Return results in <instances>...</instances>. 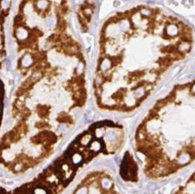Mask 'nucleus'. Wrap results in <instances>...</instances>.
I'll return each instance as SVG.
<instances>
[{
	"label": "nucleus",
	"instance_id": "f257e3e1",
	"mask_svg": "<svg viewBox=\"0 0 195 194\" xmlns=\"http://www.w3.org/2000/svg\"><path fill=\"white\" fill-rule=\"evenodd\" d=\"M16 37L17 38L20 40H26L28 36H29V33L27 32L26 29L23 28V27H20V28H18L17 30H16Z\"/></svg>",
	"mask_w": 195,
	"mask_h": 194
},
{
	"label": "nucleus",
	"instance_id": "f03ea898",
	"mask_svg": "<svg viewBox=\"0 0 195 194\" xmlns=\"http://www.w3.org/2000/svg\"><path fill=\"white\" fill-rule=\"evenodd\" d=\"M33 63V59L31 55L26 54L21 59V65L24 67H28Z\"/></svg>",
	"mask_w": 195,
	"mask_h": 194
},
{
	"label": "nucleus",
	"instance_id": "7ed1b4c3",
	"mask_svg": "<svg viewBox=\"0 0 195 194\" xmlns=\"http://www.w3.org/2000/svg\"><path fill=\"white\" fill-rule=\"evenodd\" d=\"M48 1L47 0H39L37 2V7L40 10H44L48 6Z\"/></svg>",
	"mask_w": 195,
	"mask_h": 194
},
{
	"label": "nucleus",
	"instance_id": "20e7f679",
	"mask_svg": "<svg viewBox=\"0 0 195 194\" xmlns=\"http://www.w3.org/2000/svg\"><path fill=\"white\" fill-rule=\"evenodd\" d=\"M10 0H2L1 1V7L2 9H7L10 6Z\"/></svg>",
	"mask_w": 195,
	"mask_h": 194
},
{
	"label": "nucleus",
	"instance_id": "39448f33",
	"mask_svg": "<svg viewBox=\"0 0 195 194\" xmlns=\"http://www.w3.org/2000/svg\"><path fill=\"white\" fill-rule=\"evenodd\" d=\"M21 168H22V166L20 165V164H17V165H15V167H14V169H15V171H20Z\"/></svg>",
	"mask_w": 195,
	"mask_h": 194
},
{
	"label": "nucleus",
	"instance_id": "423d86ee",
	"mask_svg": "<svg viewBox=\"0 0 195 194\" xmlns=\"http://www.w3.org/2000/svg\"><path fill=\"white\" fill-rule=\"evenodd\" d=\"M6 67H7V68H10V59H7L6 60Z\"/></svg>",
	"mask_w": 195,
	"mask_h": 194
},
{
	"label": "nucleus",
	"instance_id": "0eeeda50",
	"mask_svg": "<svg viewBox=\"0 0 195 194\" xmlns=\"http://www.w3.org/2000/svg\"><path fill=\"white\" fill-rule=\"evenodd\" d=\"M1 114V105H0V115Z\"/></svg>",
	"mask_w": 195,
	"mask_h": 194
},
{
	"label": "nucleus",
	"instance_id": "6e6552de",
	"mask_svg": "<svg viewBox=\"0 0 195 194\" xmlns=\"http://www.w3.org/2000/svg\"><path fill=\"white\" fill-rule=\"evenodd\" d=\"M0 92H1V85H0Z\"/></svg>",
	"mask_w": 195,
	"mask_h": 194
}]
</instances>
